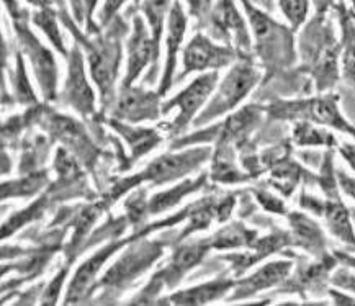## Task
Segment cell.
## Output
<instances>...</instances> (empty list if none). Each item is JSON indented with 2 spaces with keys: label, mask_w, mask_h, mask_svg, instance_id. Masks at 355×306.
I'll return each instance as SVG.
<instances>
[{
  "label": "cell",
  "mask_w": 355,
  "mask_h": 306,
  "mask_svg": "<svg viewBox=\"0 0 355 306\" xmlns=\"http://www.w3.org/2000/svg\"><path fill=\"white\" fill-rule=\"evenodd\" d=\"M187 30H189V13L180 0H174L166 26V40H164L166 41V59H164L162 76L157 85V92L162 97H166L175 84L177 64H179V54L184 51L182 48L185 43Z\"/></svg>",
  "instance_id": "obj_17"
},
{
  "label": "cell",
  "mask_w": 355,
  "mask_h": 306,
  "mask_svg": "<svg viewBox=\"0 0 355 306\" xmlns=\"http://www.w3.org/2000/svg\"><path fill=\"white\" fill-rule=\"evenodd\" d=\"M126 2L138 3V2H141V0H105V2H103V6L98 12V18H97V24L100 26V30L107 28V26L110 25L118 15H120V10L126 6Z\"/></svg>",
  "instance_id": "obj_38"
},
{
  "label": "cell",
  "mask_w": 355,
  "mask_h": 306,
  "mask_svg": "<svg viewBox=\"0 0 355 306\" xmlns=\"http://www.w3.org/2000/svg\"><path fill=\"white\" fill-rule=\"evenodd\" d=\"M48 184V172L38 171L30 172L28 176L20 177L17 180L3 182L2 185V198H26V196H33L43 190V187Z\"/></svg>",
  "instance_id": "obj_33"
},
{
  "label": "cell",
  "mask_w": 355,
  "mask_h": 306,
  "mask_svg": "<svg viewBox=\"0 0 355 306\" xmlns=\"http://www.w3.org/2000/svg\"><path fill=\"white\" fill-rule=\"evenodd\" d=\"M332 254L336 255V259L339 260V264H343V266H347V267L354 269V271H355V255L349 254V253H343V250H334Z\"/></svg>",
  "instance_id": "obj_48"
},
{
  "label": "cell",
  "mask_w": 355,
  "mask_h": 306,
  "mask_svg": "<svg viewBox=\"0 0 355 306\" xmlns=\"http://www.w3.org/2000/svg\"><path fill=\"white\" fill-rule=\"evenodd\" d=\"M236 0H215L202 31L213 40L234 48L243 56H252V36L245 13L239 10Z\"/></svg>",
  "instance_id": "obj_12"
},
{
  "label": "cell",
  "mask_w": 355,
  "mask_h": 306,
  "mask_svg": "<svg viewBox=\"0 0 355 306\" xmlns=\"http://www.w3.org/2000/svg\"><path fill=\"white\" fill-rule=\"evenodd\" d=\"M354 15H355V13H354Z\"/></svg>",
  "instance_id": "obj_53"
},
{
  "label": "cell",
  "mask_w": 355,
  "mask_h": 306,
  "mask_svg": "<svg viewBox=\"0 0 355 306\" xmlns=\"http://www.w3.org/2000/svg\"><path fill=\"white\" fill-rule=\"evenodd\" d=\"M349 2H350V6H352V8H350V10L355 13V0H349Z\"/></svg>",
  "instance_id": "obj_50"
},
{
  "label": "cell",
  "mask_w": 355,
  "mask_h": 306,
  "mask_svg": "<svg viewBox=\"0 0 355 306\" xmlns=\"http://www.w3.org/2000/svg\"><path fill=\"white\" fill-rule=\"evenodd\" d=\"M108 126L118 131V135L125 139V143L130 146L131 151V162H136L141 156L151 153L154 148H157L162 143V135L157 130H151V128H136L131 126L130 123L120 121L116 118L105 117L103 118Z\"/></svg>",
  "instance_id": "obj_28"
},
{
  "label": "cell",
  "mask_w": 355,
  "mask_h": 306,
  "mask_svg": "<svg viewBox=\"0 0 355 306\" xmlns=\"http://www.w3.org/2000/svg\"><path fill=\"white\" fill-rule=\"evenodd\" d=\"M218 82H220V72H203L195 77L189 85H185V89H182L179 94L162 102V115H169L172 110H177L174 120L162 125L164 133L174 139L184 136L190 125H193L197 117L207 107Z\"/></svg>",
  "instance_id": "obj_7"
},
{
  "label": "cell",
  "mask_w": 355,
  "mask_h": 306,
  "mask_svg": "<svg viewBox=\"0 0 355 306\" xmlns=\"http://www.w3.org/2000/svg\"><path fill=\"white\" fill-rule=\"evenodd\" d=\"M266 115L277 121H309L329 128L355 139V125L340 110V97L334 92H321L315 97L277 99L263 105Z\"/></svg>",
  "instance_id": "obj_5"
},
{
  "label": "cell",
  "mask_w": 355,
  "mask_h": 306,
  "mask_svg": "<svg viewBox=\"0 0 355 306\" xmlns=\"http://www.w3.org/2000/svg\"><path fill=\"white\" fill-rule=\"evenodd\" d=\"M67 272H69V264H66L64 267L61 269L56 273V277L53 278V282L46 287V290L41 295V305H56L59 300V295H61L62 285H64Z\"/></svg>",
  "instance_id": "obj_40"
},
{
  "label": "cell",
  "mask_w": 355,
  "mask_h": 306,
  "mask_svg": "<svg viewBox=\"0 0 355 306\" xmlns=\"http://www.w3.org/2000/svg\"><path fill=\"white\" fill-rule=\"evenodd\" d=\"M210 250L213 249L208 237L177 244L169 264L154 273L149 285L135 300H131V303L153 305L154 301L159 300L157 296L164 289H175L195 267H198Z\"/></svg>",
  "instance_id": "obj_8"
},
{
  "label": "cell",
  "mask_w": 355,
  "mask_h": 306,
  "mask_svg": "<svg viewBox=\"0 0 355 306\" xmlns=\"http://www.w3.org/2000/svg\"><path fill=\"white\" fill-rule=\"evenodd\" d=\"M211 146L207 144H198L187 149H175L162 154V156L154 159L153 162H149L143 172L136 173L133 177H126V179L118 182L116 185H113L110 194H108L107 203L116 202L123 194L135 189V187H139L144 182L151 185H167L172 184V182L184 180L192 173L198 172L208 161H211Z\"/></svg>",
  "instance_id": "obj_4"
},
{
  "label": "cell",
  "mask_w": 355,
  "mask_h": 306,
  "mask_svg": "<svg viewBox=\"0 0 355 306\" xmlns=\"http://www.w3.org/2000/svg\"><path fill=\"white\" fill-rule=\"evenodd\" d=\"M59 13L51 7V3L43 6L31 13V24L38 28L41 33L46 36V40L53 44L59 54H62L64 59L69 54V49L66 48L64 36H62V30L59 26Z\"/></svg>",
  "instance_id": "obj_30"
},
{
  "label": "cell",
  "mask_w": 355,
  "mask_h": 306,
  "mask_svg": "<svg viewBox=\"0 0 355 306\" xmlns=\"http://www.w3.org/2000/svg\"><path fill=\"white\" fill-rule=\"evenodd\" d=\"M286 248H295L293 246V237H291L290 231H282L275 230L270 235H266L262 237H257L254 241V244L248 248L243 253H231L221 255L223 260H227L233 271L234 277L244 275L250 267H254L256 264L262 262L270 255L279 254Z\"/></svg>",
  "instance_id": "obj_21"
},
{
  "label": "cell",
  "mask_w": 355,
  "mask_h": 306,
  "mask_svg": "<svg viewBox=\"0 0 355 306\" xmlns=\"http://www.w3.org/2000/svg\"><path fill=\"white\" fill-rule=\"evenodd\" d=\"M98 2L100 0H82V6H84V18H85V33L87 35H97L102 31L94 18L95 8H97Z\"/></svg>",
  "instance_id": "obj_42"
},
{
  "label": "cell",
  "mask_w": 355,
  "mask_h": 306,
  "mask_svg": "<svg viewBox=\"0 0 355 306\" xmlns=\"http://www.w3.org/2000/svg\"><path fill=\"white\" fill-rule=\"evenodd\" d=\"M339 266V260L334 254H327L324 257L316 259L313 264H303L297 271H291L290 277L279 287L280 294H322V290H329L327 283H331V273Z\"/></svg>",
  "instance_id": "obj_19"
},
{
  "label": "cell",
  "mask_w": 355,
  "mask_h": 306,
  "mask_svg": "<svg viewBox=\"0 0 355 306\" xmlns=\"http://www.w3.org/2000/svg\"><path fill=\"white\" fill-rule=\"evenodd\" d=\"M334 12L340 35V79L355 90V15L344 6V0L336 3Z\"/></svg>",
  "instance_id": "obj_24"
},
{
  "label": "cell",
  "mask_w": 355,
  "mask_h": 306,
  "mask_svg": "<svg viewBox=\"0 0 355 306\" xmlns=\"http://www.w3.org/2000/svg\"><path fill=\"white\" fill-rule=\"evenodd\" d=\"M208 180H210V176H208V173H200L195 179H189V177H187V179L180 180L179 184L171 187V189L159 192V194L148 200V216L149 214L167 213L169 210L179 207L187 196L195 195L197 192L205 189Z\"/></svg>",
  "instance_id": "obj_25"
},
{
  "label": "cell",
  "mask_w": 355,
  "mask_h": 306,
  "mask_svg": "<svg viewBox=\"0 0 355 306\" xmlns=\"http://www.w3.org/2000/svg\"><path fill=\"white\" fill-rule=\"evenodd\" d=\"M336 173H338L340 192H343L345 196H349L352 202H355V177L349 176V173L344 171H336Z\"/></svg>",
  "instance_id": "obj_43"
},
{
  "label": "cell",
  "mask_w": 355,
  "mask_h": 306,
  "mask_svg": "<svg viewBox=\"0 0 355 306\" xmlns=\"http://www.w3.org/2000/svg\"><path fill=\"white\" fill-rule=\"evenodd\" d=\"M71 6V13L74 17V20L77 24L82 25L85 24V18H84V6H82V0H67Z\"/></svg>",
  "instance_id": "obj_46"
},
{
  "label": "cell",
  "mask_w": 355,
  "mask_h": 306,
  "mask_svg": "<svg viewBox=\"0 0 355 306\" xmlns=\"http://www.w3.org/2000/svg\"><path fill=\"white\" fill-rule=\"evenodd\" d=\"M248 18L252 36V54L263 71V77L270 79L280 76L298 62L295 31L288 24H282L270 12L257 7L250 0H238Z\"/></svg>",
  "instance_id": "obj_3"
},
{
  "label": "cell",
  "mask_w": 355,
  "mask_h": 306,
  "mask_svg": "<svg viewBox=\"0 0 355 306\" xmlns=\"http://www.w3.org/2000/svg\"><path fill=\"white\" fill-rule=\"evenodd\" d=\"M316 13H331L336 7V0H311Z\"/></svg>",
  "instance_id": "obj_47"
},
{
  "label": "cell",
  "mask_w": 355,
  "mask_h": 306,
  "mask_svg": "<svg viewBox=\"0 0 355 306\" xmlns=\"http://www.w3.org/2000/svg\"><path fill=\"white\" fill-rule=\"evenodd\" d=\"M263 6H266L268 10H272V7H274V0H262Z\"/></svg>",
  "instance_id": "obj_49"
},
{
  "label": "cell",
  "mask_w": 355,
  "mask_h": 306,
  "mask_svg": "<svg viewBox=\"0 0 355 306\" xmlns=\"http://www.w3.org/2000/svg\"><path fill=\"white\" fill-rule=\"evenodd\" d=\"M261 2H262V0H261Z\"/></svg>",
  "instance_id": "obj_52"
},
{
  "label": "cell",
  "mask_w": 355,
  "mask_h": 306,
  "mask_svg": "<svg viewBox=\"0 0 355 306\" xmlns=\"http://www.w3.org/2000/svg\"><path fill=\"white\" fill-rule=\"evenodd\" d=\"M126 72L123 77L120 87H131L136 80L146 72L144 84H156L159 74V58H161V48L154 43L151 31L148 28L144 17L138 13V7L133 12V24L128 40H126Z\"/></svg>",
  "instance_id": "obj_9"
},
{
  "label": "cell",
  "mask_w": 355,
  "mask_h": 306,
  "mask_svg": "<svg viewBox=\"0 0 355 306\" xmlns=\"http://www.w3.org/2000/svg\"><path fill=\"white\" fill-rule=\"evenodd\" d=\"M259 237L256 230H250L241 221L227 223L208 237L211 249L215 250H231V249H248Z\"/></svg>",
  "instance_id": "obj_29"
},
{
  "label": "cell",
  "mask_w": 355,
  "mask_h": 306,
  "mask_svg": "<svg viewBox=\"0 0 355 306\" xmlns=\"http://www.w3.org/2000/svg\"><path fill=\"white\" fill-rule=\"evenodd\" d=\"M298 61L318 94L329 92L340 79V35L331 13H315L298 31Z\"/></svg>",
  "instance_id": "obj_2"
},
{
  "label": "cell",
  "mask_w": 355,
  "mask_h": 306,
  "mask_svg": "<svg viewBox=\"0 0 355 306\" xmlns=\"http://www.w3.org/2000/svg\"><path fill=\"white\" fill-rule=\"evenodd\" d=\"M24 53L20 49L15 51V69L12 74V85H13V100L20 105H38L33 87L30 84L28 74H26Z\"/></svg>",
  "instance_id": "obj_34"
},
{
  "label": "cell",
  "mask_w": 355,
  "mask_h": 306,
  "mask_svg": "<svg viewBox=\"0 0 355 306\" xmlns=\"http://www.w3.org/2000/svg\"><path fill=\"white\" fill-rule=\"evenodd\" d=\"M30 20H12L18 49L28 59L31 71L38 80V85L46 102H58V80L59 69L56 58L46 44L41 43L33 30L30 28Z\"/></svg>",
  "instance_id": "obj_10"
},
{
  "label": "cell",
  "mask_w": 355,
  "mask_h": 306,
  "mask_svg": "<svg viewBox=\"0 0 355 306\" xmlns=\"http://www.w3.org/2000/svg\"><path fill=\"white\" fill-rule=\"evenodd\" d=\"M41 118L46 120V123H43L41 126L49 131V133H53L54 138L62 141L66 148L72 154H76L77 161H82L85 167L95 166L98 149L95 148L85 128L79 121H76L71 117L59 115V113L53 110L41 112Z\"/></svg>",
  "instance_id": "obj_16"
},
{
  "label": "cell",
  "mask_w": 355,
  "mask_h": 306,
  "mask_svg": "<svg viewBox=\"0 0 355 306\" xmlns=\"http://www.w3.org/2000/svg\"><path fill=\"white\" fill-rule=\"evenodd\" d=\"M291 133H293L291 135V139H293V143L300 146V148H320V146H324V148L329 149L338 146V141H336L334 135L322 130L321 126L315 125V123H293V131H291Z\"/></svg>",
  "instance_id": "obj_32"
},
{
  "label": "cell",
  "mask_w": 355,
  "mask_h": 306,
  "mask_svg": "<svg viewBox=\"0 0 355 306\" xmlns=\"http://www.w3.org/2000/svg\"><path fill=\"white\" fill-rule=\"evenodd\" d=\"M162 95L157 90H146L144 87H120L110 117L116 120L138 125L143 121H156L162 117Z\"/></svg>",
  "instance_id": "obj_15"
},
{
  "label": "cell",
  "mask_w": 355,
  "mask_h": 306,
  "mask_svg": "<svg viewBox=\"0 0 355 306\" xmlns=\"http://www.w3.org/2000/svg\"><path fill=\"white\" fill-rule=\"evenodd\" d=\"M213 3H215V0H185L189 18H192L200 30L210 15Z\"/></svg>",
  "instance_id": "obj_39"
},
{
  "label": "cell",
  "mask_w": 355,
  "mask_h": 306,
  "mask_svg": "<svg viewBox=\"0 0 355 306\" xmlns=\"http://www.w3.org/2000/svg\"><path fill=\"white\" fill-rule=\"evenodd\" d=\"M277 3L286 24L293 28L295 33H298L309 18L311 0H277Z\"/></svg>",
  "instance_id": "obj_35"
},
{
  "label": "cell",
  "mask_w": 355,
  "mask_h": 306,
  "mask_svg": "<svg viewBox=\"0 0 355 306\" xmlns=\"http://www.w3.org/2000/svg\"><path fill=\"white\" fill-rule=\"evenodd\" d=\"M59 6V20L66 26V30L74 36L76 43L84 51L90 77L97 85L100 94L102 112H110L116 99V80L120 74V64L123 59V40L131 31V26L126 18L118 15L107 28L97 35H87L80 31L79 24L71 13H67L66 0H54Z\"/></svg>",
  "instance_id": "obj_1"
},
{
  "label": "cell",
  "mask_w": 355,
  "mask_h": 306,
  "mask_svg": "<svg viewBox=\"0 0 355 306\" xmlns=\"http://www.w3.org/2000/svg\"><path fill=\"white\" fill-rule=\"evenodd\" d=\"M133 239L135 237L131 236L130 239L110 243L105 246V248L98 249L92 257L85 260V262L77 269L76 275L72 277L69 289H67L66 305H76L79 303V301H84L87 298V296L97 289V278L100 275V272L103 271V267H105L107 260L110 259L113 254L118 253L121 248H125L126 244H131Z\"/></svg>",
  "instance_id": "obj_20"
},
{
  "label": "cell",
  "mask_w": 355,
  "mask_h": 306,
  "mask_svg": "<svg viewBox=\"0 0 355 306\" xmlns=\"http://www.w3.org/2000/svg\"><path fill=\"white\" fill-rule=\"evenodd\" d=\"M243 58V54L234 48L213 40L205 31H198L192 36L182 51V69L175 76V84H179L190 74H203V72H220Z\"/></svg>",
  "instance_id": "obj_11"
},
{
  "label": "cell",
  "mask_w": 355,
  "mask_h": 306,
  "mask_svg": "<svg viewBox=\"0 0 355 306\" xmlns=\"http://www.w3.org/2000/svg\"><path fill=\"white\" fill-rule=\"evenodd\" d=\"M172 3H174V0H141L138 6L157 48H161L162 38L166 35Z\"/></svg>",
  "instance_id": "obj_31"
},
{
  "label": "cell",
  "mask_w": 355,
  "mask_h": 306,
  "mask_svg": "<svg viewBox=\"0 0 355 306\" xmlns=\"http://www.w3.org/2000/svg\"><path fill=\"white\" fill-rule=\"evenodd\" d=\"M66 61L67 74L64 85L58 95V103L72 108L84 118H90L95 115V92L87 76L89 67H85L84 51L76 41Z\"/></svg>",
  "instance_id": "obj_14"
},
{
  "label": "cell",
  "mask_w": 355,
  "mask_h": 306,
  "mask_svg": "<svg viewBox=\"0 0 355 306\" xmlns=\"http://www.w3.org/2000/svg\"><path fill=\"white\" fill-rule=\"evenodd\" d=\"M48 196H41V198L36 200L35 203H31L30 208L21 210L18 214H13V216L8 218V220L3 223V237H8L12 232L20 230L21 226H25L26 223L36 220V218L43 214V210L46 208Z\"/></svg>",
  "instance_id": "obj_36"
},
{
  "label": "cell",
  "mask_w": 355,
  "mask_h": 306,
  "mask_svg": "<svg viewBox=\"0 0 355 306\" xmlns=\"http://www.w3.org/2000/svg\"><path fill=\"white\" fill-rule=\"evenodd\" d=\"M331 285L355 296V271L347 266H343L340 269L336 267L334 272L331 273Z\"/></svg>",
  "instance_id": "obj_41"
},
{
  "label": "cell",
  "mask_w": 355,
  "mask_h": 306,
  "mask_svg": "<svg viewBox=\"0 0 355 306\" xmlns=\"http://www.w3.org/2000/svg\"><path fill=\"white\" fill-rule=\"evenodd\" d=\"M262 79L263 71L259 64L254 62L252 56L239 58L233 66L227 67L225 77H220L215 92L193 121V126L211 125L221 117L233 113L256 90Z\"/></svg>",
  "instance_id": "obj_6"
},
{
  "label": "cell",
  "mask_w": 355,
  "mask_h": 306,
  "mask_svg": "<svg viewBox=\"0 0 355 306\" xmlns=\"http://www.w3.org/2000/svg\"><path fill=\"white\" fill-rule=\"evenodd\" d=\"M286 216L290 221V232L293 237L295 248L303 249L315 259H321L329 254L327 253V237L320 223L300 212H290Z\"/></svg>",
  "instance_id": "obj_23"
},
{
  "label": "cell",
  "mask_w": 355,
  "mask_h": 306,
  "mask_svg": "<svg viewBox=\"0 0 355 306\" xmlns=\"http://www.w3.org/2000/svg\"><path fill=\"white\" fill-rule=\"evenodd\" d=\"M252 194L254 198L257 200V203L261 205L266 212L280 214V216H286V214L290 213L284 200H282L280 196H277L275 194H272V192H268L266 189H254Z\"/></svg>",
  "instance_id": "obj_37"
},
{
  "label": "cell",
  "mask_w": 355,
  "mask_h": 306,
  "mask_svg": "<svg viewBox=\"0 0 355 306\" xmlns=\"http://www.w3.org/2000/svg\"><path fill=\"white\" fill-rule=\"evenodd\" d=\"M338 151L344 161L347 162V166L355 172V139L338 143Z\"/></svg>",
  "instance_id": "obj_44"
},
{
  "label": "cell",
  "mask_w": 355,
  "mask_h": 306,
  "mask_svg": "<svg viewBox=\"0 0 355 306\" xmlns=\"http://www.w3.org/2000/svg\"><path fill=\"white\" fill-rule=\"evenodd\" d=\"M352 218H354V225H355V212H352Z\"/></svg>",
  "instance_id": "obj_51"
},
{
  "label": "cell",
  "mask_w": 355,
  "mask_h": 306,
  "mask_svg": "<svg viewBox=\"0 0 355 306\" xmlns=\"http://www.w3.org/2000/svg\"><path fill=\"white\" fill-rule=\"evenodd\" d=\"M293 271V262L288 259L268 260L262 267H259L252 273L244 277H238L233 291L227 300L230 301H244L254 296L263 294L272 289H279Z\"/></svg>",
  "instance_id": "obj_18"
},
{
  "label": "cell",
  "mask_w": 355,
  "mask_h": 306,
  "mask_svg": "<svg viewBox=\"0 0 355 306\" xmlns=\"http://www.w3.org/2000/svg\"><path fill=\"white\" fill-rule=\"evenodd\" d=\"M236 146L227 141H220L215 144L211 156V171L208 176L216 184H244L252 180V177L238 167L236 162Z\"/></svg>",
  "instance_id": "obj_26"
},
{
  "label": "cell",
  "mask_w": 355,
  "mask_h": 306,
  "mask_svg": "<svg viewBox=\"0 0 355 306\" xmlns=\"http://www.w3.org/2000/svg\"><path fill=\"white\" fill-rule=\"evenodd\" d=\"M166 244L159 241H146L143 237H136L131 241V249L126 250L120 259L110 267L97 287L108 289H125L139 278L144 272L154 266V262L164 255Z\"/></svg>",
  "instance_id": "obj_13"
},
{
  "label": "cell",
  "mask_w": 355,
  "mask_h": 306,
  "mask_svg": "<svg viewBox=\"0 0 355 306\" xmlns=\"http://www.w3.org/2000/svg\"><path fill=\"white\" fill-rule=\"evenodd\" d=\"M236 280H238V277H227L226 273H221V275H216L215 278H211V280L202 282L198 283V285L179 290L175 291V294H171L167 298H162L159 301H161V305H180V306L210 305L213 301L227 298L234 289Z\"/></svg>",
  "instance_id": "obj_22"
},
{
  "label": "cell",
  "mask_w": 355,
  "mask_h": 306,
  "mask_svg": "<svg viewBox=\"0 0 355 306\" xmlns=\"http://www.w3.org/2000/svg\"><path fill=\"white\" fill-rule=\"evenodd\" d=\"M321 218H324L326 228L336 239L355 249V228L352 212L345 207L343 198L339 196H324V208Z\"/></svg>",
  "instance_id": "obj_27"
},
{
  "label": "cell",
  "mask_w": 355,
  "mask_h": 306,
  "mask_svg": "<svg viewBox=\"0 0 355 306\" xmlns=\"http://www.w3.org/2000/svg\"><path fill=\"white\" fill-rule=\"evenodd\" d=\"M327 295H329L332 305H349V306L355 305V296L352 294L347 295L344 290L329 289L327 290Z\"/></svg>",
  "instance_id": "obj_45"
}]
</instances>
